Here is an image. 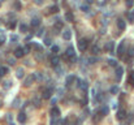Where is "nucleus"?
<instances>
[{"label": "nucleus", "mask_w": 134, "mask_h": 125, "mask_svg": "<svg viewBox=\"0 0 134 125\" xmlns=\"http://www.w3.org/2000/svg\"><path fill=\"white\" fill-rule=\"evenodd\" d=\"M125 54H126V41H122L120 43L119 48H117V55L120 56V58H122Z\"/></svg>", "instance_id": "nucleus-1"}, {"label": "nucleus", "mask_w": 134, "mask_h": 125, "mask_svg": "<svg viewBox=\"0 0 134 125\" xmlns=\"http://www.w3.org/2000/svg\"><path fill=\"white\" fill-rule=\"evenodd\" d=\"M34 81H35V74H29V76H27V78L25 79V82H24V86H25V87L31 86Z\"/></svg>", "instance_id": "nucleus-2"}, {"label": "nucleus", "mask_w": 134, "mask_h": 125, "mask_svg": "<svg viewBox=\"0 0 134 125\" xmlns=\"http://www.w3.org/2000/svg\"><path fill=\"white\" fill-rule=\"evenodd\" d=\"M50 62H51V65L52 66H57V65H60V58L57 55H52L51 56V59H50Z\"/></svg>", "instance_id": "nucleus-3"}, {"label": "nucleus", "mask_w": 134, "mask_h": 125, "mask_svg": "<svg viewBox=\"0 0 134 125\" xmlns=\"http://www.w3.org/2000/svg\"><path fill=\"white\" fill-rule=\"evenodd\" d=\"M87 44H89V42H87V39H79L78 41V48H79V51H85L86 48H87Z\"/></svg>", "instance_id": "nucleus-4"}, {"label": "nucleus", "mask_w": 134, "mask_h": 125, "mask_svg": "<svg viewBox=\"0 0 134 125\" xmlns=\"http://www.w3.org/2000/svg\"><path fill=\"white\" fill-rule=\"evenodd\" d=\"M122 74H124V68L122 66H116V81H120Z\"/></svg>", "instance_id": "nucleus-5"}, {"label": "nucleus", "mask_w": 134, "mask_h": 125, "mask_svg": "<svg viewBox=\"0 0 134 125\" xmlns=\"http://www.w3.org/2000/svg\"><path fill=\"white\" fill-rule=\"evenodd\" d=\"M126 111L125 110H119L117 111V116H116V117H117V120H120V121H122V120H125V119H126Z\"/></svg>", "instance_id": "nucleus-6"}, {"label": "nucleus", "mask_w": 134, "mask_h": 125, "mask_svg": "<svg viewBox=\"0 0 134 125\" xmlns=\"http://www.w3.org/2000/svg\"><path fill=\"white\" fill-rule=\"evenodd\" d=\"M52 96V89L50 87V89H44L43 90V94H42V98L43 99H50Z\"/></svg>", "instance_id": "nucleus-7"}, {"label": "nucleus", "mask_w": 134, "mask_h": 125, "mask_svg": "<svg viewBox=\"0 0 134 125\" xmlns=\"http://www.w3.org/2000/svg\"><path fill=\"white\" fill-rule=\"evenodd\" d=\"M24 55H25V52H24V48H22V47H18V48H16V50H14V56H16L17 59L22 58Z\"/></svg>", "instance_id": "nucleus-8"}, {"label": "nucleus", "mask_w": 134, "mask_h": 125, "mask_svg": "<svg viewBox=\"0 0 134 125\" xmlns=\"http://www.w3.org/2000/svg\"><path fill=\"white\" fill-rule=\"evenodd\" d=\"M113 48H115V42L113 41H109L106 43V51L108 52H113Z\"/></svg>", "instance_id": "nucleus-9"}, {"label": "nucleus", "mask_w": 134, "mask_h": 125, "mask_svg": "<svg viewBox=\"0 0 134 125\" xmlns=\"http://www.w3.org/2000/svg\"><path fill=\"white\" fill-rule=\"evenodd\" d=\"M99 113H100L102 116H107L108 113H109V108H108V106H102V107H100V110H99Z\"/></svg>", "instance_id": "nucleus-10"}, {"label": "nucleus", "mask_w": 134, "mask_h": 125, "mask_svg": "<svg viewBox=\"0 0 134 125\" xmlns=\"http://www.w3.org/2000/svg\"><path fill=\"white\" fill-rule=\"evenodd\" d=\"M63 38L65 39V41H70V38H72V33L69 29H65L63 31Z\"/></svg>", "instance_id": "nucleus-11"}, {"label": "nucleus", "mask_w": 134, "mask_h": 125, "mask_svg": "<svg viewBox=\"0 0 134 125\" xmlns=\"http://www.w3.org/2000/svg\"><path fill=\"white\" fill-rule=\"evenodd\" d=\"M17 120H18L21 124H24L26 121V113L25 112H20L18 115H17Z\"/></svg>", "instance_id": "nucleus-12"}, {"label": "nucleus", "mask_w": 134, "mask_h": 125, "mask_svg": "<svg viewBox=\"0 0 134 125\" xmlns=\"http://www.w3.org/2000/svg\"><path fill=\"white\" fill-rule=\"evenodd\" d=\"M117 27H119L120 30H125L126 24H125V21L122 20V18H119V20H117Z\"/></svg>", "instance_id": "nucleus-13"}, {"label": "nucleus", "mask_w": 134, "mask_h": 125, "mask_svg": "<svg viewBox=\"0 0 134 125\" xmlns=\"http://www.w3.org/2000/svg\"><path fill=\"white\" fill-rule=\"evenodd\" d=\"M51 116L52 117H59L60 116V110L57 108V107H54V108L51 110Z\"/></svg>", "instance_id": "nucleus-14"}, {"label": "nucleus", "mask_w": 134, "mask_h": 125, "mask_svg": "<svg viewBox=\"0 0 134 125\" xmlns=\"http://www.w3.org/2000/svg\"><path fill=\"white\" fill-rule=\"evenodd\" d=\"M78 87L81 90H83V91H87V89H89V83H87L86 81H81L79 85H78Z\"/></svg>", "instance_id": "nucleus-15"}, {"label": "nucleus", "mask_w": 134, "mask_h": 125, "mask_svg": "<svg viewBox=\"0 0 134 125\" xmlns=\"http://www.w3.org/2000/svg\"><path fill=\"white\" fill-rule=\"evenodd\" d=\"M65 55H67V58H70V56H74V48H73L72 46H69V47L67 48V52H65Z\"/></svg>", "instance_id": "nucleus-16"}, {"label": "nucleus", "mask_w": 134, "mask_h": 125, "mask_svg": "<svg viewBox=\"0 0 134 125\" xmlns=\"http://www.w3.org/2000/svg\"><path fill=\"white\" fill-rule=\"evenodd\" d=\"M24 73H25L24 68H17V72H16L17 78H24Z\"/></svg>", "instance_id": "nucleus-17"}, {"label": "nucleus", "mask_w": 134, "mask_h": 125, "mask_svg": "<svg viewBox=\"0 0 134 125\" xmlns=\"http://www.w3.org/2000/svg\"><path fill=\"white\" fill-rule=\"evenodd\" d=\"M65 18H67V21H69V22H73V21H74V14H73L72 12H67V13H65Z\"/></svg>", "instance_id": "nucleus-18"}, {"label": "nucleus", "mask_w": 134, "mask_h": 125, "mask_svg": "<svg viewBox=\"0 0 134 125\" xmlns=\"http://www.w3.org/2000/svg\"><path fill=\"white\" fill-rule=\"evenodd\" d=\"M30 25H31V27H38L40 25V20L39 18H33L31 22H30Z\"/></svg>", "instance_id": "nucleus-19"}, {"label": "nucleus", "mask_w": 134, "mask_h": 125, "mask_svg": "<svg viewBox=\"0 0 134 125\" xmlns=\"http://www.w3.org/2000/svg\"><path fill=\"white\" fill-rule=\"evenodd\" d=\"M74 79H75V77H74L73 74H70V76L67 77V85H68V86H70V85L74 82Z\"/></svg>", "instance_id": "nucleus-20"}, {"label": "nucleus", "mask_w": 134, "mask_h": 125, "mask_svg": "<svg viewBox=\"0 0 134 125\" xmlns=\"http://www.w3.org/2000/svg\"><path fill=\"white\" fill-rule=\"evenodd\" d=\"M63 29V22L60 20H56V24H55V30H60Z\"/></svg>", "instance_id": "nucleus-21"}, {"label": "nucleus", "mask_w": 134, "mask_h": 125, "mask_svg": "<svg viewBox=\"0 0 134 125\" xmlns=\"http://www.w3.org/2000/svg\"><path fill=\"white\" fill-rule=\"evenodd\" d=\"M107 62H108V65H111V66H117V61H116L115 59H108L107 60Z\"/></svg>", "instance_id": "nucleus-22"}, {"label": "nucleus", "mask_w": 134, "mask_h": 125, "mask_svg": "<svg viewBox=\"0 0 134 125\" xmlns=\"http://www.w3.org/2000/svg\"><path fill=\"white\" fill-rule=\"evenodd\" d=\"M5 73H8V68L7 66H0V77H3Z\"/></svg>", "instance_id": "nucleus-23"}, {"label": "nucleus", "mask_w": 134, "mask_h": 125, "mask_svg": "<svg viewBox=\"0 0 134 125\" xmlns=\"http://www.w3.org/2000/svg\"><path fill=\"white\" fill-rule=\"evenodd\" d=\"M33 103H34L35 107H39L40 106V99L38 98V96H34V98H33Z\"/></svg>", "instance_id": "nucleus-24"}, {"label": "nucleus", "mask_w": 134, "mask_h": 125, "mask_svg": "<svg viewBox=\"0 0 134 125\" xmlns=\"http://www.w3.org/2000/svg\"><path fill=\"white\" fill-rule=\"evenodd\" d=\"M109 91H111V94L116 95V94H119V87L117 86H112V87L109 89Z\"/></svg>", "instance_id": "nucleus-25"}, {"label": "nucleus", "mask_w": 134, "mask_h": 125, "mask_svg": "<svg viewBox=\"0 0 134 125\" xmlns=\"http://www.w3.org/2000/svg\"><path fill=\"white\" fill-rule=\"evenodd\" d=\"M91 52L94 54V55H98L99 52H100V48H99L98 46H92V48H91Z\"/></svg>", "instance_id": "nucleus-26"}, {"label": "nucleus", "mask_w": 134, "mask_h": 125, "mask_svg": "<svg viewBox=\"0 0 134 125\" xmlns=\"http://www.w3.org/2000/svg\"><path fill=\"white\" fill-rule=\"evenodd\" d=\"M20 30L22 33H26L27 31V25L26 24H20Z\"/></svg>", "instance_id": "nucleus-27"}, {"label": "nucleus", "mask_w": 134, "mask_h": 125, "mask_svg": "<svg viewBox=\"0 0 134 125\" xmlns=\"http://www.w3.org/2000/svg\"><path fill=\"white\" fill-rule=\"evenodd\" d=\"M126 17H128V20L129 21H134V12H128V14H126Z\"/></svg>", "instance_id": "nucleus-28"}, {"label": "nucleus", "mask_w": 134, "mask_h": 125, "mask_svg": "<svg viewBox=\"0 0 134 125\" xmlns=\"http://www.w3.org/2000/svg\"><path fill=\"white\" fill-rule=\"evenodd\" d=\"M79 8L82 9L83 12H89V10H90V8H89V5H87V4H82V5H79Z\"/></svg>", "instance_id": "nucleus-29"}, {"label": "nucleus", "mask_w": 134, "mask_h": 125, "mask_svg": "<svg viewBox=\"0 0 134 125\" xmlns=\"http://www.w3.org/2000/svg\"><path fill=\"white\" fill-rule=\"evenodd\" d=\"M125 120L128 121V124H132V123L134 121V115H129V116H126Z\"/></svg>", "instance_id": "nucleus-30"}, {"label": "nucleus", "mask_w": 134, "mask_h": 125, "mask_svg": "<svg viewBox=\"0 0 134 125\" xmlns=\"http://www.w3.org/2000/svg\"><path fill=\"white\" fill-rule=\"evenodd\" d=\"M44 44H46V46H52V41H51V38L48 37V38H44Z\"/></svg>", "instance_id": "nucleus-31"}, {"label": "nucleus", "mask_w": 134, "mask_h": 125, "mask_svg": "<svg viewBox=\"0 0 134 125\" xmlns=\"http://www.w3.org/2000/svg\"><path fill=\"white\" fill-rule=\"evenodd\" d=\"M125 3H126V7L128 8H132L133 4H134V0H125Z\"/></svg>", "instance_id": "nucleus-32"}, {"label": "nucleus", "mask_w": 134, "mask_h": 125, "mask_svg": "<svg viewBox=\"0 0 134 125\" xmlns=\"http://www.w3.org/2000/svg\"><path fill=\"white\" fill-rule=\"evenodd\" d=\"M30 50H31V46H30V44H26V46L24 47V52L29 54V52H30Z\"/></svg>", "instance_id": "nucleus-33"}, {"label": "nucleus", "mask_w": 134, "mask_h": 125, "mask_svg": "<svg viewBox=\"0 0 134 125\" xmlns=\"http://www.w3.org/2000/svg\"><path fill=\"white\" fill-rule=\"evenodd\" d=\"M50 10H51L52 13H56L57 10H59V7H57V5H52V7L50 8Z\"/></svg>", "instance_id": "nucleus-34"}, {"label": "nucleus", "mask_w": 134, "mask_h": 125, "mask_svg": "<svg viewBox=\"0 0 134 125\" xmlns=\"http://www.w3.org/2000/svg\"><path fill=\"white\" fill-rule=\"evenodd\" d=\"M59 46H52L51 47V51H52V52H54V54H57V52H59Z\"/></svg>", "instance_id": "nucleus-35"}, {"label": "nucleus", "mask_w": 134, "mask_h": 125, "mask_svg": "<svg viewBox=\"0 0 134 125\" xmlns=\"http://www.w3.org/2000/svg\"><path fill=\"white\" fill-rule=\"evenodd\" d=\"M87 61H89V64H95V62L98 61V59L96 58H89V60H87Z\"/></svg>", "instance_id": "nucleus-36"}, {"label": "nucleus", "mask_w": 134, "mask_h": 125, "mask_svg": "<svg viewBox=\"0 0 134 125\" xmlns=\"http://www.w3.org/2000/svg\"><path fill=\"white\" fill-rule=\"evenodd\" d=\"M55 68V70L57 72V74H61V72H63V69L60 68V65H57V66H54Z\"/></svg>", "instance_id": "nucleus-37"}, {"label": "nucleus", "mask_w": 134, "mask_h": 125, "mask_svg": "<svg viewBox=\"0 0 134 125\" xmlns=\"http://www.w3.org/2000/svg\"><path fill=\"white\" fill-rule=\"evenodd\" d=\"M129 82H132V83H134V70L130 73V77H129Z\"/></svg>", "instance_id": "nucleus-38"}, {"label": "nucleus", "mask_w": 134, "mask_h": 125, "mask_svg": "<svg viewBox=\"0 0 134 125\" xmlns=\"http://www.w3.org/2000/svg\"><path fill=\"white\" fill-rule=\"evenodd\" d=\"M69 62H75V60H77V58H75V55L74 56H70V58H68Z\"/></svg>", "instance_id": "nucleus-39"}, {"label": "nucleus", "mask_w": 134, "mask_h": 125, "mask_svg": "<svg viewBox=\"0 0 134 125\" xmlns=\"http://www.w3.org/2000/svg\"><path fill=\"white\" fill-rule=\"evenodd\" d=\"M9 27H10V29H14V27H16V21H12V22H10V24H9Z\"/></svg>", "instance_id": "nucleus-40"}, {"label": "nucleus", "mask_w": 134, "mask_h": 125, "mask_svg": "<svg viewBox=\"0 0 134 125\" xmlns=\"http://www.w3.org/2000/svg\"><path fill=\"white\" fill-rule=\"evenodd\" d=\"M56 124H57L56 117H52V119H51V125H56Z\"/></svg>", "instance_id": "nucleus-41"}, {"label": "nucleus", "mask_w": 134, "mask_h": 125, "mask_svg": "<svg viewBox=\"0 0 134 125\" xmlns=\"http://www.w3.org/2000/svg\"><path fill=\"white\" fill-rule=\"evenodd\" d=\"M43 31H44V29H43V27H42V29H40V30L38 31V35L40 37V35H42V34H43Z\"/></svg>", "instance_id": "nucleus-42"}, {"label": "nucleus", "mask_w": 134, "mask_h": 125, "mask_svg": "<svg viewBox=\"0 0 134 125\" xmlns=\"http://www.w3.org/2000/svg\"><path fill=\"white\" fill-rule=\"evenodd\" d=\"M14 7H16L17 9H20V8H21V4H20V3H16V4H14Z\"/></svg>", "instance_id": "nucleus-43"}, {"label": "nucleus", "mask_w": 134, "mask_h": 125, "mask_svg": "<svg viewBox=\"0 0 134 125\" xmlns=\"http://www.w3.org/2000/svg\"><path fill=\"white\" fill-rule=\"evenodd\" d=\"M8 62H9L10 65H13V64H14V60H13V59H9V60H8Z\"/></svg>", "instance_id": "nucleus-44"}, {"label": "nucleus", "mask_w": 134, "mask_h": 125, "mask_svg": "<svg viewBox=\"0 0 134 125\" xmlns=\"http://www.w3.org/2000/svg\"><path fill=\"white\" fill-rule=\"evenodd\" d=\"M10 86V82H5V85H4V87L7 89V87H9Z\"/></svg>", "instance_id": "nucleus-45"}, {"label": "nucleus", "mask_w": 134, "mask_h": 125, "mask_svg": "<svg viewBox=\"0 0 134 125\" xmlns=\"http://www.w3.org/2000/svg\"><path fill=\"white\" fill-rule=\"evenodd\" d=\"M10 39H12V41H13V42H14V41H16V39H18V38H17V37H16V35H12V38H10Z\"/></svg>", "instance_id": "nucleus-46"}, {"label": "nucleus", "mask_w": 134, "mask_h": 125, "mask_svg": "<svg viewBox=\"0 0 134 125\" xmlns=\"http://www.w3.org/2000/svg\"><path fill=\"white\" fill-rule=\"evenodd\" d=\"M35 3H37V4H42L43 1H42V0H35Z\"/></svg>", "instance_id": "nucleus-47"}, {"label": "nucleus", "mask_w": 134, "mask_h": 125, "mask_svg": "<svg viewBox=\"0 0 134 125\" xmlns=\"http://www.w3.org/2000/svg\"><path fill=\"white\" fill-rule=\"evenodd\" d=\"M94 0H86V3H92Z\"/></svg>", "instance_id": "nucleus-48"}]
</instances>
